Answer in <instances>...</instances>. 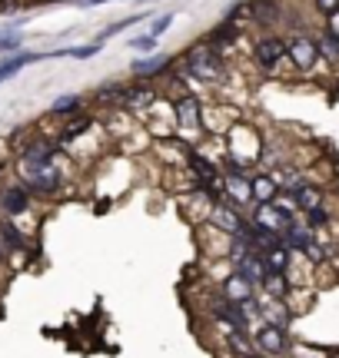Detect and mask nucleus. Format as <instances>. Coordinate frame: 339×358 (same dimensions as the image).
I'll return each mask as SVG.
<instances>
[{"instance_id": "f257e3e1", "label": "nucleus", "mask_w": 339, "mask_h": 358, "mask_svg": "<svg viewBox=\"0 0 339 358\" xmlns=\"http://www.w3.org/2000/svg\"><path fill=\"white\" fill-rule=\"evenodd\" d=\"M186 73L203 83H220L223 80V60H220V50L213 43H200L193 50L186 53Z\"/></svg>"}, {"instance_id": "f03ea898", "label": "nucleus", "mask_w": 339, "mask_h": 358, "mask_svg": "<svg viewBox=\"0 0 339 358\" xmlns=\"http://www.w3.org/2000/svg\"><path fill=\"white\" fill-rule=\"evenodd\" d=\"M20 179L30 192H53L60 186V169L47 163H20Z\"/></svg>"}, {"instance_id": "7ed1b4c3", "label": "nucleus", "mask_w": 339, "mask_h": 358, "mask_svg": "<svg viewBox=\"0 0 339 358\" xmlns=\"http://www.w3.org/2000/svg\"><path fill=\"white\" fill-rule=\"evenodd\" d=\"M286 60H293V66L300 70H313L316 60H319V47L310 34H293L286 40Z\"/></svg>"}, {"instance_id": "20e7f679", "label": "nucleus", "mask_w": 339, "mask_h": 358, "mask_svg": "<svg viewBox=\"0 0 339 358\" xmlns=\"http://www.w3.org/2000/svg\"><path fill=\"white\" fill-rule=\"evenodd\" d=\"M253 60H256L266 73H273L276 66L286 60V40L283 37H260L256 40V50H253Z\"/></svg>"}, {"instance_id": "39448f33", "label": "nucleus", "mask_w": 339, "mask_h": 358, "mask_svg": "<svg viewBox=\"0 0 339 358\" xmlns=\"http://www.w3.org/2000/svg\"><path fill=\"white\" fill-rule=\"evenodd\" d=\"M289 222H293V216H289V213H283L276 203H260V206H256V213H253V226L273 232V236H283V229H286Z\"/></svg>"}, {"instance_id": "423d86ee", "label": "nucleus", "mask_w": 339, "mask_h": 358, "mask_svg": "<svg viewBox=\"0 0 339 358\" xmlns=\"http://www.w3.org/2000/svg\"><path fill=\"white\" fill-rule=\"evenodd\" d=\"M209 222L216 226V229L223 232H230V236H236V232H243V226H247V219H240V213L236 209H230V206H223V203H213L209 206Z\"/></svg>"}, {"instance_id": "0eeeda50", "label": "nucleus", "mask_w": 339, "mask_h": 358, "mask_svg": "<svg viewBox=\"0 0 339 358\" xmlns=\"http://www.w3.org/2000/svg\"><path fill=\"white\" fill-rule=\"evenodd\" d=\"M153 100H157V90L146 87V83H137V87H123L120 106H123V110H133V113H144Z\"/></svg>"}, {"instance_id": "6e6552de", "label": "nucleus", "mask_w": 339, "mask_h": 358, "mask_svg": "<svg viewBox=\"0 0 339 358\" xmlns=\"http://www.w3.org/2000/svg\"><path fill=\"white\" fill-rule=\"evenodd\" d=\"M256 348L266 352V355H279V352L286 348V335H283V329L273 325V322L260 325V332H256Z\"/></svg>"}, {"instance_id": "1a4fd4ad", "label": "nucleus", "mask_w": 339, "mask_h": 358, "mask_svg": "<svg viewBox=\"0 0 339 358\" xmlns=\"http://www.w3.org/2000/svg\"><path fill=\"white\" fill-rule=\"evenodd\" d=\"M173 113H177V123L180 129H200L203 116H200V100L196 96H180L173 103Z\"/></svg>"}, {"instance_id": "9d476101", "label": "nucleus", "mask_w": 339, "mask_h": 358, "mask_svg": "<svg viewBox=\"0 0 339 358\" xmlns=\"http://www.w3.org/2000/svg\"><path fill=\"white\" fill-rule=\"evenodd\" d=\"M223 186H226V196H230L236 206L253 203V182H249L243 173H230V176H223Z\"/></svg>"}, {"instance_id": "9b49d317", "label": "nucleus", "mask_w": 339, "mask_h": 358, "mask_svg": "<svg viewBox=\"0 0 339 358\" xmlns=\"http://www.w3.org/2000/svg\"><path fill=\"white\" fill-rule=\"evenodd\" d=\"M223 295H226V299H233V302H249V299H253V282H249L247 275L233 272L230 279L223 282Z\"/></svg>"}, {"instance_id": "f8f14e48", "label": "nucleus", "mask_w": 339, "mask_h": 358, "mask_svg": "<svg viewBox=\"0 0 339 358\" xmlns=\"http://www.w3.org/2000/svg\"><path fill=\"white\" fill-rule=\"evenodd\" d=\"M289 192H293V203H296V209H303V213H310V209H316V206H323V189H316V186L296 182Z\"/></svg>"}, {"instance_id": "ddd939ff", "label": "nucleus", "mask_w": 339, "mask_h": 358, "mask_svg": "<svg viewBox=\"0 0 339 358\" xmlns=\"http://www.w3.org/2000/svg\"><path fill=\"white\" fill-rule=\"evenodd\" d=\"M130 70L137 77H157V73L170 70V57L167 53H153V57H146V60H133Z\"/></svg>"}, {"instance_id": "4468645a", "label": "nucleus", "mask_w": 339, "mask_h": 358, "mask_svg": "<svg viewBox=\"0 0 339 358\" xmlns=\"http://www.w3.org/2000/svg\"><path fill=\"white\" fill-rule=\"evenodd\" d=\"M283 243L289 245V249H310L313 245V232H310V226H300V222H289L286 229H283Z\"/></svg>"}, {"instance_id": "2eb2a0df", "label": "nucleus", "mask_w": 339, "mask_h": 358, "mask_svg": "<svg viewBox=\"0 0 339 358\" xmlns=\"http://www.w3.org/2000/svg\"><path fill=\"white\" fill-rule=\"evenodd\" d=\"M263 259H266V266L273 268V272H283L289 266V245L283 239H276L273 245H266L263 249Z\"/></svg>"}, {"instance_id": "dca6fc26", "label": "nucleus", "mask_w": 339, "mask_h": 358, "mask_svg": "<svg viewBox=\"0 0 339 358\" xmlns=\"http://www.w3.org/2000/svg\"><path fill=\"white\" fill-rule=\"evenodd\" d=\"M27 203H30V196H27V189H20V186H11V189L0 192V206H4V213H24Z\"/></svg>"}, {"instance_id": "f3484780", "label": "nucleus", "mask_w": 339, "mask_h": 358, "mask_svg": "<svg viewBox=\"0 0 339 358\" xmlns=\"http://www.w3.org/2000/svg\"><path fill=\"white\" fill-rule=\"evenodd\" d=\"M53 150H57V143H53V140H34V143H27L24 159H20V163H47V159L53 156Z\"/></svg>"}, {"instance_id": "a211bd4d", "label": "nucleus", "mask_w": 339, "mask_h": 358, "mask_svg": "<svg viewBox=\"0 0 339 358\" xmlns=\"http://www.w3.org/2000/svg\"><path fill=\"white\" fill-rule=\"evenodd\" d=\"M249 182H253V199L256 203H273L276 192H279V182L273 176H253Z\"/></svg>"}, {"instance_id": "6ab92c4d", "label": "nucleus", "mask_w": 339, "mask_h": 358, "mask_svg": "<svg viewBox=\"0 0 339 358\" xmlns=\"http://www.w3.org/2000/svg\"><path fill=\"white\" fill-rule=\"evenodd\" d=\"M37 60H43L40 53H13V57H7V60H0V80H7V77H13L20 66H27V64H37Z\"/></svg>"}, {"instance_id": "aec40b11", "label": "nucleus", "mask_w": 339, "mask_h": 358, "mask_svg": "<svg viewBox=\"0 0 339 358\" xmlns=\"http://www.w3.org/2000/svg\"><path fill=\"white\" fill-rule=\"evenodd\" d=\"M266 272H270V266H266L263 256H253V252H249L247 259H240V275H247L249 282H263Z\"/></svg>"}, {"instance_id": "412c9836", "label": "nucleus", "mask_w": 339, "mask_h": 358, "mask_svg": "<svg viewBox=\"0 0 339 358\" xmlns=\"http://www.w3.org/2000/svg\"><path fill=\"white\" fill-rule=\"evenodd\" d=\"M316 47H319V57H323V60L339 64V34L336 30H323L319 40H316Z\"/></svg>"}, {"instance_id": "4be33fe9", "label": "nucleus", "mask_w": 339, "mask_h": 358, "mask_svg": "<svg viewBox=\"0 0 339 358\" xmlns=\"http://www.w3.org/2000/svg\"><path fill=\"white\" fill-rule=\"evenodd\" d=\"M249 17L256 20V24H273L276 17H279V7H276L273 0H263V3H249Z\"/></svg>"}, {"instance_id": "5701e85b", "label": "nucleus", "mask_w": 339, "mask_h": 358, "mask_svg": "<svg viewBox=\"0 0 339 358\" xmlns=\"http://www.w3.org/2000/svg\"><path fill=\"white\" fill-rule=\"evenodd\" d=\"M263 285H266V292H270V299H283L286 295V279H283V272H266L263 275Z\"/></svg>"}, {"instance_id": "b1692460", "label": "nucleus", "mask_w": 339, "mask_h": 358, "mask_svg": "<svg viewBox=\"0 0 339 358\" xmlns=\"http://www.w3.org/2000/svg\"><path fill=\"white\" fill-rule=\"evenodd\" d=\"M236 37H240V30H236V27L230 24V20H226V24H223L220 30H216V34H213V37H209V43H213V47H216V50H223V47H230V43H233Z\"/></svg>"}, {"instance_id": "393cba45", "label": "nucleus", "mask_w": 339, "mask_h": 358, "mask_svg": "<svg viewBox=\"0 0 339 358\" xmlns=\"http://www.w3.org/2000/svg\"><path fill=\"white\" fill-rule=\"evenodd\" d=\"M190 163H193V173H196L200 179H213V176H220V169L213 166L209 159H203L200 153H193V150H190Z\"/></svg>"}, {"instance_id": "a878e982", "label": "nucleus", "mask_w": 339, "mask_h": 358, "mask_svg": "<svg viewBox=\"0 0 339 358\" xmlns=\"http://www.w3.org/2000/svg\"><path fill=\"white\" fill-rule=\"evenodd\" d=\"M97 100L110 103V106H120V100H123V87H120V83H104V87L97 90Z\"/></svg>"}, {"instance_id": "bb28decb", "label": "nucleus", "mask_w": 339, "mask_h": 358, "mask_svg": "<svg viewBox=\"0 0 339 358\" xmlns=\"http://www.w3.org/2000/svg\"><path fill=\"white\" fill-rule=\"evenodd\" d=\"M230 348H233L240 358L253 355V348H249V342H247V335H243V329H233V332H230Z\"/></svg>"}, {"instance_id": "cd10ccee", "label": "nucleus", "mask_w": 339, "mask_h": 358, "mask_svg": "<svg viewBox=\"0 0 339 358\" xmlns=\"http://www.w3.org/2000/svg\"><path fill=\"white\" fill-rule=\"evenodd\" d=\"M80 96H60L53 103V116H70V110H80Z\"/></svg>"}, {"instance_id": "c85d7f7f", "label": "nucleus", "mask_w": 339, "mask_h": 358, "mask_svg": "<svg viewBox=\"0 0 339 358\" xmlns=\"http://www.w3.org/2000/svg\"><path fill=\"white\" fill-rule=\"evenodd\" d=\"M146 13H133V17H123V20H117V24H110L104 30V34H100V40H106V37H113V34H120V30H123V27H133L137 24V20H144Z\"/></svg>"}, {"instance_id": "c756f323", "label": "nucleus", "mask_w": 339, "mask_h": 358, "mask_svg": "<svg viewBox=\"0 0 339 358\" xmlns=\"http://www.w3.org/2000/svg\"><path fill=\"white\" fill-rule=\"evenodd\" d=\"M90 127V116H77V120H74V123H70V127L64 129V133H60V140H74V136H77V133H83V129Z\"/></svg>"}, {"instance_id": "7c9ffc66", "label": "nucleus", "mask_w": 339, "mask_h": 358, "mask_svg": "<svg viewBox=\"0 0 339 358\" xmlns=\"http://www.w3.org/2000/svg\"><path fill=\"white\" fill-rule=\"evenodd\" d=\"M326 222H329V213L323 206H316V209L306 213V226H310V229H319V226H326Z\"/></svg>"}, {"instance_id": "2f4dec72", "label": "nucleus", "mask_w": 339, "mask_h": 358, "mask_svg": "<svg viewBox=\"0 0 339 358\" xmlns=\"http://www.w3.org/2000/svg\"><path fill=\"white\" fill-rule=\"evenodd\" d=\"M0 236L7 239V245H11V249H20V245H24V236L13 229L11 222H0Z\"/></svg>"}, {"instance_id": "473e14b6", "label": "nucleus", "mask_w": 339, "mask_h": 358, "mask_svg": "<svg viewBox=\"0 0 339 358\" xmlns=\"http://www.w3.org/2000/svg\"><path fill=\"white\" fill-rule=\"evenodd\" d=\"M97 50H100V47L90 43V47H67V50H57L53 57H93Z\"/></svg>"}, {"instance_id": "72a5a7b5", "label": "nucleus", "mask_w": 339, "mask_h": 358, "mask_svg": "<svg viewBox=\"0 0 339 358\" xmlns=\"http://www.w3.org/2000/svg\"><path fill=\"white\" fill-rule=\"evenodd\" d=\"M170 24H173V13H163V17H157V20L150 24V37H157V40H160V34H167Z\"/></svg>"}, {"instance_id": "f704fd0d", "label": "nucleus", "mask_w": 339, "mask_h": 358, "mask_svg": "<svg viewBox=\"0 0 339 358\" xmlns=\"http://www.w3.org/2000/svg\"><path fill=\"white\" fill-rule=\"evenodd\" d=\"M313 7L323 13V17H336V13H339V0H313Z\"/></svg>"}, {"instance_id": "c9c22d12", "label": "nucleus", "mask_w": 339, "mask_h": 358, "mask_svg": "<svg viewBox=\"0 0 339 358\" xmlns=\"http://www.w3.org/2000/svg\"><path fill=\"white\" fill-rule=\"evenodd\" d=\"M20 47V34H0V50H17Z\"/></svg>"}, {"instance_id": "e433bc0d", "label": "nucleus", "mask_w": 339, "mask_h": 358, "mask_svg": "<svg viewBox=\"0 0 339 358\" xmlns=\"http://www.w3.org/2000/svg\"><path fill=\"white\" fill-rule=\"evenodd\" d=\"M130 47L133 50H153V47H157V37H150V34H146V37H137V40H130Z\"/></svg>"}, {"instance_id": "4c0bfd02", "label": "nucleus", "mask_w": 339, "mask_h": 358, "mask_svg": "<svg viewBox=\"0 0 339 358\" xmlns=\"http://www.w3.org/2000/svg\"><path fill=\"white\" fill-rule=\"evenodd\" d=\"M243 17H249V3H233V10H230V24L243 20Z\"/></svg>"}, {"instance_id": "58836bf2", "label": "nucleus", "mask_w": 339, "mask_h": 358, "mask_svg": "<svg viewBox=\"0 0 339 358\" xmlns=\"http://www.w3.org/2000/svg\"><path fill=\"white\" fill-rule=\"evenodd\" d=\"M87 3H104V0H87Z\"/></svg>"}, {"instance_id": "ea45409f", "label": "nucleus", "mask_w": 339, "mask_h": 358, "mask_svg": "<svg viewBox=\"0 0 339 358\" xmlns=\"http://www.w3.org/2000/svg\"><path fill=\"white\" fill-rule=\"evenodd\" d=\"M247 358H266V355H247Z\"/></svg>"}, {"instance_id": "a19ab883", "label": "nucleus", "mask_w": 339, "mask_h": 358, "mask_svg": "<svg viewBox=\"0 0 339 358\" xmlns=\"http://www.w3.org/2000/svg\"><path fill=\"white\" fill-rule=\"evenodd\" d=\"M4 3H7V0H0V7H4Z\"/></svg>"}]
</instances>
